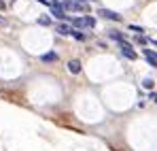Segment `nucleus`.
Listing matches in <instances>:
<instances>
[{
  "label": "nucleus",
  "instance_id": "1a4fd4ad",
  "mask_svg": "<svg viewBox=\"0 0 157 151\" xmlns=\"http://www.w3.org/2000/svg\"><path fill=\"white\" fill-rule=\"evenodd\" d=\"M153 85H155L153 79H144V81H142V87H144V89H153Z\"/></svg>",
  "mask_w": 157,
  "mask_h": 151
},
{
  "label": "nucleus",
  "instance_id": "2eb2a0df",
  "mask_svg": "<svg viewBox=\"0 0 157 151\" xmlns=\"http://www.w3.org/2000/svg\"><path fill=\"white\" fill-rule=\"evenodd\" d=\"M75 2H85V4H87V0H75Z\"/></svg>",
  "mask_w": 157,
  "mask_h": 151
},
{
  "label": "nucleus",
  "instance_id": "20e7f679",
  "mask_svg": "<svg viewBox=\"0 0 157 151\" xmlns=\"http://www.w3.org/2000/svg\"><path fill=\"white\" fill-rule=\"evenodd\" d=\"M142 53H144V58H147V62L151 64V66H157V53L155 51H151V49H142Z\"/></svg>",
  "mask_w": 157,
  "mask_h": 151
},
{
  "label": "nucleus",
  "instance_id": "9d476101",
  "mask_svg": "<svg viewBox=\"0 0 157 151\" xmlns=\"http://www.w3.org/2000/svg\"><path fill=\"white\" fill-rule=\"evenodd\" d=\"M110 38H115L117 43H121V41H125V38H123V34H119V32H110Z\"/></svg>",
  "mask_w": 157,
  "mask_h": 151
},
{
  "label": "nucleus",
  "instance_id": "4468645a",
  "mask_svg": "<svg viewBox=\"0 0 157 151\" xmlns=\"http://www.w3.org/2000/svg\"><path fill=\"white\" fill-rule=\"evenodd\" d=\"M149 98H151V100H153V102H157V94H155V92H153V94H151Z\"/></svg>",
  "mask_w": 157,
  "mask_h": 151
},
{
  "label": "nucleus",
  "instance_id": "7ed1b4c3",
  "mask_svg": "<svg viewBox=\"0 0 157 151\" xmlns=\"http://www.w3.org/2000/svg\"><path fill=\"white\" fill-rule=\"evenodd\" d=\"M98 13H100V17H104V19H110V22H121V19H123L119 13H115V11H110V9H100Z\"/></svg>",
  "mask_w": 157,
  "mask_h": 151
},
{
  "label": "nucleus",
  "instance_id": "39448f33",
  "mask_svg": "<svg viewBox=\"0 0 157 151\" xmlns=\"http://www.w3.org/2000/svg\"><path fill=\"white\" fill-rule=\"evenodd\" d=\"M55 30H57V34H62V36H68V34L75 32L72 26H68V24H57V26H55Z\"/></svg>",
  "mask_w": 157,
  "mask_h": 151
},
{
  "label": "nucleus",
  "instance_id": "f8f14e48",
  "mask_svg": "<svg viewBox=\"0 0 157 151\" xmlns=\"http://www.w3.org/2000/svg\"><path fill=\"white\" fill-rule=\"evenodd\" d=\"M132 32H136V34H142V28H138V26H130Z\"/></svg>",
  "mask_w": 157,
  "mask_h": 151
},
{
  "label": "nucleus",
  "instance_id": "0eeeda50",
  "mask_svg": "<svg viewBox=\"0 0 157 151\" xmlns=\"http://www.w3.org/2000/svg\"><path fill=\"white\" fill-rule=\"evenodd\" d=\"M40 60H43V62H57V53H55V51L43 53V55H40Z\"/></svg>",
  "mask_w": 157,
  "mask_h": 151
},
{
  "label": "nucleus",
  "instance_id": "9b49d317",
  "mask_svg": "<svg viewBox=\"0 0 157 151\" xmlns=\"http://www.w3.org/2000/svg\"><path fill=\"white\" fill-rule=\"evenodd\" d=\"M72 36H75V38H78V41H85V34H81V32H77V30L72 32Z\"/></svg>",
  "mask_w": 157,
  "mask_h": 151
},
{
  "label": "nucleus",
  "instance_id": "423d86ee",
  "mask_svg": "<svg viewBox=\"0 0 157 151\" xmlns=\"http://www.w3.org/2000/svg\"><path fill=\"white\" fill-rule=\"evenodd\" d=\"M68 73H70V75H78V73H81V62H78V60H70V62H68Z\"/></svg>",
  "mask_w": 157,
  "mask_h": 151
},
{
  "label": "nucleus",
  "instance_id": "dca6fc26",
  "mask_svg": "<svg viewBox=\"0 0 157 151\" xmlns=\"http://www.w3.org/2000/svg\"><path fill=\"white\" fill-rule=\"evenodd\" d=\"M0 9H4V4H2V0H0Z\"/></svg>",
  "mask_w": 157,
  "mask_h": 151
},
{
  "label": "nucleus",
  "instance_id": "6e6552de",
  "mask_svg": "<svg viewBox=\"0 0 157 151\" xmlns=\"http://www.w3.org/2000/svg\"><path fill=\"white\" fill-rule=\"evenodd\" d=\"M134 43H136V45H140V47H142V45H147V38H144V36H142V34H136V38H134Z\"/></svg>",
  "mask_w": 157,
  "mask_h": 151
},
{
  "label": "nucleus",
  "instance_id": "f03ea898",
  "mask_svg": "<svg viewBox=\"0 0 157 151\" xmlns=\"http://www.w3.org/2000/svg\"><path fill=\"white\" fill-rule=\"evenodd\" d=\"M119 49H121V53H123L128 60H136V58H138V55H136V51L132 49V45L128 43V41H121V43H119Z\"/></svg>",
  "mask_w": 157,
  "mask_h": 151
},
{
  "label": "nucleus",
  "instance_id": "f257e3e1",
  "mask_svg": "<svg viewBox=\"0 0 157 151\" xmlns=\"http://www.w3.org/2000/svg\"><path fill=\"white\" fill-rule=\"evenodd\" d=\"M70 26H75V28H96V17H91V15H83V17H75V19H70Z\"/></svg>",
  "mask_w": 157,
  "mask_h": 151
},
{
  "label": "nucleus",
  "instance_id": "ddd939ff",
  "mask_svg": "<svg viewBox=\"0 0 157 151\" xmlns=\"http://www.w3.org/2000/svg\"><path fill=\"white\" fill-rule=\"evenodd\" d=\"M38 22H40V24H43V26H47V24H49V17H40Z\"/></svg>",
  "mask_w": 157,
  "mask_h": 151
}]
</instances>
